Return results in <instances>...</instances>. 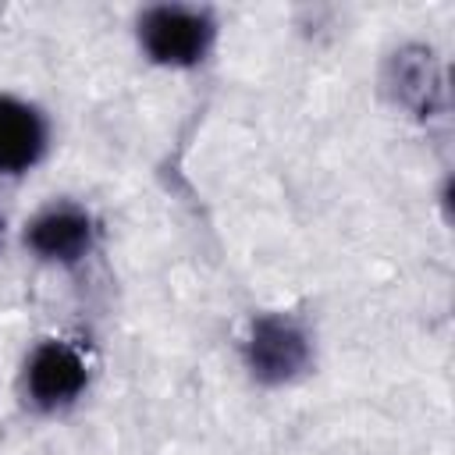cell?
Returning a JSON list of instances; mask_svg holds the SVG:
<instances>
[{
  "mask_svg": "<svg viewBox=\"0 0 455 455\" xmlns=\"http://www.w3.org/2000/svg\"><path fill=\"white\" fill-rule=\"evenodd\" d=\"M21 402L39 416H60L82 402L89 391V359L75 341L43 338L21 366L18 377Z\"/></svg>",
  "mask_w": 455,
  "mask_h": 455,
  "instance_id": "3957f363",
  "label": "cell"
},
{
  "mask_svg": "<svg viewBox=\"0 0 455 455\" xmlns=\"http://www.w3.org/2000/svg\"><path fill=\"white\" fill-rule=\"evenodd\" d=\"M0 238H4V217H0Z\"/></svg>",
  "mask_w": 455,
  "mask_h": 455,
  "instance_id": "8992f818",
  "label": "cell"
},
{
  "mask_svg": "<svg viewBox=\"0 0 455 455\" xmlns=\"http://www.w3.org/2000/svg\"><path fill=\"white\" fill-rule=\"evenodd\" d=\"M242 363L256 384H295L313 370V334L291 313H259L242 334Z\"/></svg>",
  "mask_w": 455,
  "mask_h": 455,
  "instance_id": "7a4b0ae2",
  "label": "cell"
},
{
  "mask_svg": "<svg viewBox=\"0 0 455 455\" xmlns=\"http://www.w3.org/2000/svg\"><path fill=\"white\" fill-rule=\"evenodd\" d=\"M21 242L32 259H39L46 267L75 270L96 252L100 224L89 206H82L75 199H50L25 220Z\"/></svg>",
  "mask_w": 455,
  "mask_h": 455,
  "instance_id": "277c9868",
  "label": "cell"
},
{
  "mask_svg": "<svg viewBox=\"0 0 455 455\" xmlns=\"http://www.w3.org/2000/svg\"><path fill=\"white\" fill-rule=\"evenodd\" d=\"M135 36H139V50L146 53V60L171 68V71H188L210 57L217 43V18L210 7L153 4L139 14Z\"/></svg>",
  "mask_w": 455,
  "mask_h": 455,
  "instance_id": "6da1fadb",
  "label": "cell"
},
{
  "mask_svg": "<svg viewBox=\"0 0 455 455\" xmlns=\"http://www.w3.org/2000/svg\"><path fill=\"white\" fill-rule=\"evenodd\" d=\"M50 153V117L25 96L0 92V178L36 171Z\"/></svg>",
  "mask_w": 455,
  "mask_h": 455,
  "instance_id": "5b68a950",
  "label": "cell"
}]
</instances>
